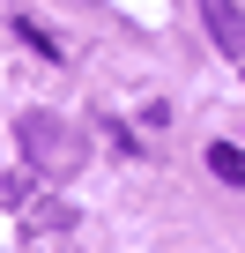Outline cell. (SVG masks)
Returning a JSON list of instances; mask_svg holds the SVG:
<instances>
[{
    "mask_svg": "<svg viewBox=\"0 0 245 253\" xmlns=\"http://www.w3.org/2000/svg\"><path fill=\"white\" fill-rule=\"evenodd\" d=\"M201 8V23H208V45L230 60V67H245V8L238 0H193Z\"/></svg>",
    "mask_w": 245,
    "mask_h": 253,
    "instance_id": "obj_2",
    "label": "cell"
},
{
    "mask_svg": "<svg viewBox=\"0 0 245 253\" xmlns=\"http://www.w3.org/2000/svg\"><path fill=\"white\" fill-rule=\"evenodd\" d=\"M208 171H215L223 186H245V149H238V142H208Z\"/></svg>",
    "mask_w": 245,
    "mask_h": 253,
    "instance_id": "obj_3",
    "label": "cell"
},
{
    "mask_svg": "<svg viewBox=\"0 0 245 253\" xmlns=\"http://www.w3.org/2000/svg\"><path fill=\"white\" fill-rule=\"evenodd\" d=\"M238 75H245V67H238Z\"/></svg>",
    "mask_w": 245,
    "mask_h": 253,
    "instance_id": "obj_5",
    "label": "cell"
},
{
    "mask_svg": "<svg viewBox=\"0 0 245 253\" xmlns=\"http://www.w3.org/2000/svg\"><path fill=\"white\" fill-rule=\"evenodd\" d=\"M15 142H23V164L37 179H74L89 164V134L82 126H67L60 112H23L15 119Z\"/></svg>",
    "mask_w": 245,
    "mask_h": 253,
    "instance_id": "obj_1",
    "label": "cell"
},
{
    "mask_svg": "<svg viewBox=\"0 0 245 253\" xmlns=\"http://www.w3.org/2000/svg\"><path fill=\"white\" fill-rule=\"evenodd\" d=\"M15 30H23V45H37V52H45V60H60V52H67V45H60V38H52V30H45V23H30V15H23V23H15Z\"/></svg>",
    "mask_w": 245,
    "mask_h": 253,
    "instance_id": "obj_4",
    "label": "cell"
}]
</instances>
